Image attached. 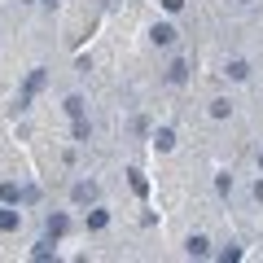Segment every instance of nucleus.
Instances as JSON below:
<instances>
[{"instance_id":"obj_18","label":"nucleus","mask_w":263,"mask_h":263,"mask_svg":"<svg viewBox=\"0 0 263 263\" xmlns=\"http://www.w3.org/2000/svg\"><path fill=\"white\" fill-rule=\"evenodd\" d=\"M162 9H167V13H180V9H184V0H162Z\"/></svg>"},{"instance_id":"obj_5","label":"nucleus","mask_w":263,"mask_h":263,"mask_svg":"<svg viewBox=\"0 0 263 263\" xmlns=\"http://www.w3.org/2000/svg\"><path fill=\"white\" fill-rule=\"evenodd\" d=\"M184 79H189V62H184V57H176V62L167 66V84H184Z\"/></svg>"},{"instance_id":"obj_2","label":"nucleus","mask_w":263,"mask_h":263,"mask_svg":"<svg viewBox=\"0 0 263 263\" xmlns=\"http://www.w3.org/2000/svg\"><path fill=\"white\" fill-rule=\"evenodd\" d=\"M70 197H75L79 206H88V202H97V180H79V184L70 189Z\"/></svg>"},{"instance_id":"obj_16","label":"nucleus","mask_w":263,"mask_h":263,"mask_svg":"<svg viewBox=\"0 0 263 263\" xmlns=\"http://www.w3.org/2000/svg\"><path fill=\"white\" fill-rule=\"evenodd\" d=\"M88 136H92V127H88L84 114H79V119H75V141H88Z\"/></svg>"},{"instance_id":"obj_9","label":"nucleus","mask_w":263,"mask_h":263,"mask_svg":"<svg viewBox=\"0 0 263 263\" xmlns=\"http://www.w3.org/2000/svg\"><path fill=\"white\" fill-rule=\"evenodd\" d=\"M57 237H44V241H35V250H31V259H53V254H57Z\"/></svg>"},{"instance_id":"obj_14","label":"nucleus","mask_w":263,"mask_h":263,"mask_svg":"<svg viewBox=\"0 0 263 263\" xmlns=\"http://www.w3.org/2000/svg\"><path fill=\"white\" fill-rule=\"evenodd\" d=\"M228 79H250V66L246 62H228Z\"/></svg>"},{"instance_id":"obj_20","label":"nucleus","mask_w":263,"mask_h":263,"mask_svg":"<svg viewBox=\"0 0 263 263\" xmlns=\"http://www.w3.org/2000/svg\"><path fill=\"white\" fill-rule=\"evenodd\" d=\"M44 5H53V0H44Z\"/></svg>"},{"instance_id":"obj_17","label":"nucleus","mask_w":263,"mask_h":263,"mask_svg":"<svg viewBox=\"0 0 263 263\" xmlns=\"http://www.w3.org/2000/svg\"><path fill=\"white\" fill-rule=\"evenodd\" d=\"M241 259V250H237V246H224V250H219V263H237Z\"/></svg>"},{"instance_id":"obj_6","label":"nucleus","mask_w":263,"mask_h":263,"mask_svg":"<svg viewBox=\"0 0 263 263\" xmlns=\"http://www.w3.org/2000/svg\"><path fill=\"white\" fill-rule=\"evenodd\" d=\"M149 35H154V44H162V48H167V44H176V27H167V22H158V27H154Z\"/></svg>"},{"instance_id":"obj_12","label":"nucleus","mask_w":263,"mask_h":263,"mask_svg":"<svg viewBox=\"0 0 263 263\" xmlns=\"http://www.w3.org/2000/svg\"><path fill=\"white\" fill-rule=\"evenodd\" d=\"M66 228H70V219H66V215H48V237H62Z\"/></svg>"},{"instance_id":"obj_15","label":"nucleus","mask_w":263,"mask_h":263,"mask_svg":"<svg viewBox=\"0 0 263 263\" xmlns=\"http://www.w3.org/2000/svg\"><path fill=\"white\" fill-rule=\"evenodd\" d=\"M127 176H132V189H136V193H141V197H145V193H149V180H145V176H141V171H127Z\"/></svg>"},{"instance_id":"obj_13","label":"nucleus","mask_w":263,"mask_h":263,"mask_svg":"<svg viewBox=\"0 0 263 263\" xmlns=\"http://www.w3.org/2000/svg\"><path fill=\"white\" fill-rule=\"evenodd\" d=\"M66 114H70V119H79V114H84V97H79V92L66 97Z\"/></svg>"},{"instance_id":"obj_11","label":"nucleus","mask_w":263,"mask_h":263,"mask_svg":"<svg viewBox=\"0 0 263 263\" xmlns=\"http://www.w3.org/2000/svg\"><path fill=\"white\" fill-rule=\"evenodd\" d=\"M228 114H233V101L228 97H215L211 101V119H228Z\"/></svg>"},{"instance_id":"obj_10","label":"nucleus","mask_w":263,"mask_h":263,"mask_svg":"<svg viewBox=\"0 0 263 263\" xmlns=\"http://www.w3.org/2000/svg\"><path fill=\"white\" fill-rule=\"evenodd\" d=\"M0 202H9V206H13V202H22V189L13 184V180H5V184H0Z\"/></svg>"},{"instance_id":"obj_3","label":"nucleus","mask_w":263,"mask_h":263,"mask_svg":"<svg viewBox=\"0 0 263 263\" xmlns=\"http://www.w3.org/2000/svg\"><path fill=\"white\" fill-rule=\"evenodd\" d=\"M184 250H189V259H206V254H211V241H206L202 233H193V237L184 241Z\"/></svg>"},{"instance_id":"obj_4","label":"nucleus","mask_w":263,"mask_h":263,"mask_svg":"<svg viewBox=\"0 0 263 263\" xmlns=\"http://www.w3.org/2000/svg\"><path fill=\"white\" fill-rule=\"evenodd\" d=\"M154 149H158V154L176 149V132H171V127H158V132H154Z\"/></svg>"},{"instance_id":"obj_19","label":"nucleus","mask_w":263,"mask_h":263,"mask_svg":"<svg viewBox=\"0 0 263 263\" xmlns=\"http://www.w3.org/2000/svg\"><path fill=\"white\" fill-rule=\"evenodd\" d=\"M254 197H259V202H263V180H259V184H254Z\"/></svg>"},{"instance_id":"obj_8","label":"nucleus","mask_w":263,"mask_h":263,"mask_svg":"<svg viewBox=\"0 0 263 263\" xmlns=\"http://www.w3.org/2000/svg\"><path fill=\"white\" fill-rule=\"evenodd\" d=\"M105 224H110V211H101V206H92V211H88V228H92V233H101Z\"/></svg>"},{"instance_id":"obj_1","label":"nucleus","mask_w":263,"mask_h":263,"mask_svg":"<svg viewBox=\"0 0 263 263\" xmlns=\"http://www.w3.org/2000/svg\"><path fill=\"white\" fill-rule=\"evenodd\" d=\"M44 88V70H31L27 75V84H22V92H18V110H27L31 101H35V92Z\"/></svg>"},{"instance_id":"obj_21","label":"nucleus","mask_w":263,"mask_h":263,"mask_svg":"<svg viewBox=\"0 0 263 263\" xmlns=\"http://www.w3.org/2000/svg\"><path fill=\"white\" fill-rule=\"evenodd\" d=\"M259 162H263V154H259Z\"/></svg>"},{"instance_id":"obj_7","label":"nucleus","mask_w":263,"mask_h":263,"mask_svg":"<svg viewBox=\"0 0 263 263\" xmlns=\"http://www.w3.org/2000/svg\"><path fill=\"white\" fill-rule=\"evenodd\" d=\"M18 228H22L18 211H0V233H18Z\"/></svg>"}]
</instances>
